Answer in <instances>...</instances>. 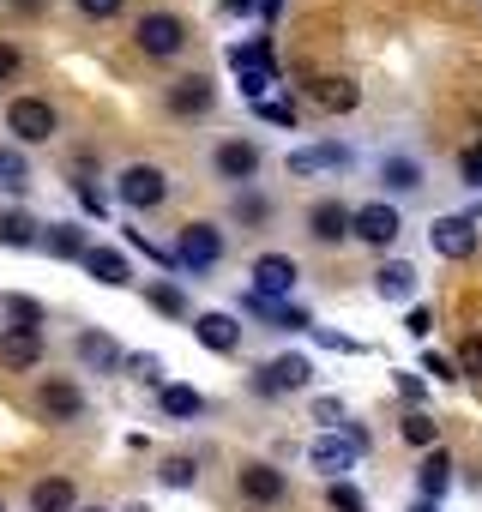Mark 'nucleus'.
I'll use <instances>...</instances> for the list:
<instances>
[{
	"label": "nucleus",
	"mask_w": 482,
	"mask_h": 512,
	"mask_svg": "<svg viewBox=\"0 0 482 512\" xmlns=\"http://www.w3.org/2000/svg\"><path fill=\"white\" fill-rule=\"evenodd\" d=\"M31 512H79V488L67 476H49L31 488Z\"/></svg>",
	"instance_id": "obj_21"
},
{
	"label": "nucleus",
	"mask_w": 482,
	"mask_h": 512,
	"mask_svg": "<svg viewBox=\"0 0 482 512\" xmlns=\"http://www.w3.org/2000/svg\"><path fill=\"white\" fill-rule=\"evenodd\" d=\"M145 296H151V308H157V314H169V320H187V296H181V284L157 278V284H145Z\"/></svg>",
	"instance_id": "obj_29"
},
{
	"label": "nucleus",
	"mask_w": 482,
	"mask_h": 512,
	"mask_svg": "<svg viewBox=\"0 0 482 512\" xmlns=\"http://www.w3.org/2000/svg\"><path fill=\"white\" fill-rule=\"evenodd\" d=\"M308 235L326 241V247H332V241H350V235H356V211H350L344 199H314V205H308Z\"/></svg>",
	"instance_id": "obj_13"
},
{
	"label": "nucleus",
	"mask_w": 482,
	"mask_h": 512,
	"mask_svg": "<svg viewBox=\"0 0 482 512\" xmlns=\"http://www.w3.org/2000/svg\"><path fill=\"white\" fill-rule=\"evenodd\" d=\"M416 290H422V278H416L410 260H386V266L374 272V296H380V302H416Z\"/></svg>",
	"instance_id": "obj_18"
},
{
	"label": "nucleus",
	"mask_w": 482,
	"mask_h": 512,
	"mask_svg": "<svg viewBox=\"0 0 482 512\" xmlns=\"http://www.w3.org/2000/svg\"><path fill=\"white\" fill-rule=\"evenodd\" d=\"M410 512H434V500H416V506H410Z\"/></svg>",
	"instance_id": "obj_51"
},
{
	"label": "nucleus",
	"mask_w": 482,
	"mask_h": 512,
	"mask_svg": "<svg viewBox=\"0 0 482 512\" xmlns=\"http://www.w3.org/2000/svg\"><path fill=\"white\" fill-rule=\"evenodd\" d=\"M314 344H326V350H356L350 338H338V332H314Z\"/></svg>",
	"instance_id": "obj_49"
},
{
	"label": "nucleus",
	"mask_w": 482,
	"mask_h": 512,
	"mask_svg": "<svg viewBox=\"0 0 482 512\" xmlns=\"http://www.w3.org/2000/svg\"><path fill=\"white\" fill-rule=\"evenodd\" d=\"M127 368H133V374H139V380H145V386H157V392H163V386H169V380H163V362H157V356H133V362H127Z\"/></svg>",
	"instance_id": "obj_38"
},
{
	"label": "nucleus",
	"mask_w": 482,
	"mask_h": 512,
	"mask_svg": "<svg viewBox=\"0 0 482 512\" xmlns=\"http://www.w3.org/2000/svg\"><path fill=\"white\" fill-rule=\"evenodd\" d=\"M223 61H229L235 73H260V67H272V43H266V37H248V43H229V49H223Z\"/></svg>",
	"instance_id": "obj_26"
},
{
	"label": "nucleus",
	"mask_w": 482,
	"mask_h": 512,
	"mask_svg": "<svg viewBox=\"0 0 482 512\" xmlns=\"http://www.w3.org/2000/svg\"><path fill=\"white\" fill-rule=\"evenodd\" d=\"M19 67H25V61H19V49H13V43H0V79H13Z\"/></svg>",
	"instance_id": "obj_46"
},
{
	"label": "nucleus",
	"mask_w": 482,
	"mask_h": 512,
	"mask_svg": "<svg viewBox=\"0 0 482 512\" xmlns=\"http://www.w3.org/2000/svg\"><path fill=\"white\" fill-rule=\"evenodd\" d=\"M458 374L482 380V332H476V338H464V350H458Z\"/></svg>",
	"instance_id": "obj_37"
},
{
	"label": "nucleus",
	"mask_w": 482,
	"mask_h": 512,
	"mask_svg": "<svg viewBox=\"0 0 482 512\" xmlns=\"http://www.w3.org/2000/svg\"><path fill=\"white\" fill-rule=\"evenodd\" d=\"M193 338L205 344V350H217V356H235L241 350V326H235V314H193Z\"/></svg>",
	"instance_id": "obj_15"
},
{
	"label": "nucleus",
	"mask_w": 482,
	"mask_h": 512,
	"mask_svg": "<svg viewBox=\"0 0 482 512\" xmlns=\"http://www.w3.org/2000/svg\"><path fill=\"white\" fill-rule=\"evenodd\" d=\"M133 43H139V55L169 61V55H181V49H187V25H181L175 13H145V19L133 25Z\"/></svg>",
	"instance_id": "obj_5"
},
{
	"label": "nucleus",
	"mask_w": 482,
	"mask_h": 512,
	"mask_svg": "<svg viewBox=\"0 0 482 512\" xmlns=\"http://www.w3.org/2000/svg\"><path fill=\"white\" fill-rule=\"evenodd\" d=\"M362 446H368V434H362V428H332V434H320V440L308 446V464H314L320 476L344 482V470L362 458Z\"/></svg>",
	"instance_id": "obj_1"
},
{
	"label": "nucleus",
	"mask_w": 482,
	"mask_h": 512,
	"mask_svg": "<svg viewBox=\"0 0 482 512\" xmlns=\"http://www.w3.org/2000/svg\"><path fill=\"white\" fill-rule=\"evenodd\" d=\"M0 512H7V500H0Z\"/></svg>",
	"instance_id": "obj_54"
},
{
	"label": "nucleus",
	"mask_w": 482,
	"mask_h": 512,
	"mask_svg": "<svg viewBox=\"0 0 482 512\" xmlns=\"http://www.w3.org/2000/svg\"><path fill=\"white\" fill-rule=\"evenodd\" d=\"M79 362H91V368H115V362H121V344H115L109 332H79Z\"/></svg>",
	"instance_id": "obj_27"
},
{
	"label": "nucleus",
	"mask_w": 482,
	"mask_h": 512,
	"mask_svg": "<svg viewBox=\"0 0 482 512\" xmlns=\"http://www.w3.org/2000/svg\"><path fill=\"white\" fill-rule=\"evenodd\" d=\"M217 260H223V229H217V223H187L181 241H175V266L199 278V272H211Z\"/></svg>",
	"instance_id": "obj_4"
},
{
	"label": "nucleus",
	"mask_w": 482,
	"mask_h": 512,
	"mask_svg": "<svg viewBox=\"0 0 482 512\" xmlns=\"http://www.w3.org/2000/svg\"><path fill=\"white\" fill-rule=\"evenodd\" d=\"M404 440H410V446H440V422H434L428 410H410V416H404Z\"/></svg>",
	"instance_id": "obj_31"
},
{
	"label": "nucleus",
	"mask_w": 482,
	"mask_h": 512,
	"mask_svg": "<svg viewBox=\"0 0 482 512\" xmlns=\"http://www.w3.org/2000/svg\"><path fill=\"white\" fill-rule=\"evenodd\" d=\"M0 362L13 374H31L43 362V332L37 326H0Z\"/></svg>",
	"instance_id": "obj_14"
},
{
	"label": "nucleus",
	"mask_w": 482,
	"mask_h": 512,
	"mask_svg": "<svg viewBox=\"0 0 482 512\" xmlns=\"http://www.w3.org/2000/svg\"><path fill=\"white\" fill-rule=\"evenodd\" d=\"M37 410H43L49 422H79V416H85V392H79L73 380H49V386L37 392Z\"/></svg>",
	"instance_id": "obj_19"
},
{
	"label": "nucleus",
	"mask_w": 482,
	"mask_h": 512,
	"mask_svg": "<svg viewBox=\"0 0 482 512\" xmlns=\"http://www.w3.org/2000/svg\"><path fill=\"white\" fill-rule=\"evenodd\" d=\"M79 13H85V19H115L121 0H79Z\"/></svg>",
	"instance_id": "obj_43"
},
{
	"label": "nucleus",
	"mask_w": 482,
	"mask_h": 512,
	"mask_svg": "<svg viewBox=\"0 0 482 512\" xmlns=\"http://www.w3.org/2000/svg\"><path fill=\"white\" fill-rule=\"evenodd\" d=\"M458 169H464V181H470V187H482V145H470V151L458 157Z\"/></svg>",
	"instance_id": "obj_42"
},
{
	"label": "nucleus",
	"mask_w": 482,
	"mask_h": 512,
	"mask_svg": "<svg viewBox=\"0 0 482 512\" xmlns=\"http://www.w3.org/2000/svg\"><path fill=\"white\" fill-rule=\"evenodd\" d=\"M380 181H386V193L404 199V193L422 187V163H416V157H386V163H380Z\"/></svg>",
	"instance_id": "obj_25"
},
{
	"label": "nucleus",
	"mask_w": 482,
	"mask_h": 512,
	"mask_svg": "<svg viewBox=\"0 0 482 512\" xmlns=\"http://www.w3.org/2000/svg\"><path fill=\"white\" fill-rule=\"evenodd\" d=\"M0 187H7V193H25L31 187V169H25V157L13 145H0Z\"/></svg>",
	"instance_id": "obj_30"
},
{
	"label": "nucleus",
	"mask_w": 482,
	"mask_h": 512,
	"mask_svg": "<svg viewBox=\"0 0 482 512\" xmlns=\"http://www.w3.org/2000/svg\"><path fill=\"white\" fill-rule=\"evenodd\" d=\"M43 247L55 253V260H85V253H91L79 223H49V229H43Z\"/></svg>",
	"instance_id": "obj_24"
},
{
	"label": "nucleus",
	"mask_w": 482,
	"mask_h": 512,
	"mask_svg": "<svg viewBox=\"0 0 482 512\" xmlns=\"http://www.w3.org/2000/svg\"><path fill=\"white\" fill-rule=\"evenodd\" d=\"M163 103H169V115H181V121H187V115H211L217 91H211V79H199V73H193V79H175Z\"/></svg>",
	"instance_id": "obj_16"
},
{
	"label": "nucleus",
	"mask_w": 482,
	"mask_h": 512,
	"mask_svg": "<svg viewBox=\"0 0 482 512\" xmlns=\"http://www.w3.org/2000/svg\"><path fill=\"white\" fill-rule=\"evenodd\" d=\"M85 272H91L103 290H121V284H133V278H127V253H115V247H91V253H85Z\"/></svg>",
	"instance_id": "obj_20"
},
{
	"label": "nucleus",
	"mask_w": 482,
	"mask_h": 512,
	"mask_svg": "<svg viewBox=\"0 0 482 512\" xmlns=\"http://www.w3.org/2000/svg\"><path fill=\"white\" fill-rule=\"evenodd\" d=\"M416 488H422V500H440V494L452 488V452L434 446V452L422 458V470H416Z\"/></svg>",
	"instance_id": "obj_22"
},
{
	"label": "nucleus",
	"mask_w": 482,
	"mask_h": 512,
	"mask_svg": "<svg viewBox=\"0 0 482 512\" xmlns=\"http://www.w3.org/2000/svg\"><path fill=\"white\" fill-rule=\"evenodd\" d=\"M254 115H260L266 127H296V103H278V97H266Z\"/></svg>",
	"instance_id": "obj_36"
},
{
	"label": "nucleus",
	"mask_w": 482,
	"mask_h": 512,
	"mask_svg": "<svg viewBox=\"0 0 482 512\" xmlns=\"http://www.w3.org/2000/svg\"><path fill=\"white\" fill-rule=\"evenodd\" d=\"M308 91H314V103L332 109V115H350V109L362 103V85L344 79V73H320V79H308Z\"/></svg>",
	"instance_id": "obj_17"
},
{
	"label": "nucleus",
	"mask_w": 482,
	"mask_h": 512,
	"mask_svg": "<svg viewBox=\"0 0 482 512\" xmlns=\"http://www.w3.org/2000/svg\"><path fill=\"white\" fill-rule=\"evenodd\" d=\"M326 500H332V512H368V500H362V488H356V482H332V488H326Z\"/></svg>",
	"instance_id": "obj_35"
},
{
	"label": "nucleus",
	"mask_w": 482,
	"mask_h": 512,
	"mask_svg": "<svg viewBox=\"0 0 482 512\" xmlns=\"http://www.w3.org/2000/svg\"><path fill=\"white\" fill-rule=\"evenodd\" d=\"M254 7H266V0H223V13H229V19H241V13H254Z\"/></svg>",
	"instance_id": "obj_47"
},
{
	"label": "nucleus",
	"mask_w": 482,
	"mask_h": 512,
	"mask_svg": "<svg viewBox=\"0 0 482 512\" xmlns=\"http://www.w3.org/2000/svg\"><path fill=\"white\" fill-rule=\"evenodd\" d=\"M284 488H290V482H284L278 464H241V470H235V494L248 500V506H278Z\"/></svg>",
	"instance_id": "obj_9"
},
{
	"label": "nucleus",
	"mask_w": 482,
	"mask_h": 512,
	"mask_svg": "<svg viewBox=\"0 0 482 512\" xmlns=\"http://www.w3.org/2000/svg\"><path fill=\"white\" fill-rule=\"evenodd\" d=\"M235 85H241V97H248L254 109L266 103V91L278 85V67H260V73H235Z\"/></svg>",
	"instance_id": "obj_32"
},
{
	"label": "nucleus",
	"mask_w": 482,
	"mask_h": 512,
	"mask_svg": "<svg viewBox=\"0 0 482 512\" xmlns=\"http://www.w3.org/2000/svg\"><path fill=\"white\" fill-rule=\"evenodd\" d=\"M55 127H61V115L49 109V97H13V103H7V133H13L19 145H49Z\"/></svg>",
	"instance_id": "obj_2"
},
{
	"label": "nucleus",
	"mask_w": 482,
	"mask_h": 512,
	"mask_svg": "<svg viewBox=\"0 0 482 512\" xmlns=\"http://www.w3.org/2000/svg\"><path fill=\"white\" fill-rule=\"evenodd\" d=\"M0 308L13 314V326H37V332H43V302H31V296H7Z\"/></svg>",
	"instance_id": "obj_34"
},
{
	"label": "nucleus",
	"mask_w": 482,
	"mask_h": 512,
	"mask_svg": "<svg viewBox=\"0 0 482 512\" xmlns=\"http://www.w3.org/2000/svg\"><path fill=\"white\" fill-rule=\"evenodd\" d=\"M356 157H350V145H338V139H320V145H296L290 151V175L296 181H308V175H326V169H350Z\"/></svg>",
	"instance_id": "obj_10"
},
{
	"label": "nucleus",
	"mask_w": 482,
	"mask_h": 512,
	"mask_svg": "<svg viewBox=\"0 0 482 512\" xmlns=\"http://www.w3.org/2000/svg\"><path fill=\"white\" fill-rule=\"evenodd\" d=\"M211 169H217V181L248 187V181L260 175V145H254V139H223V145L211 151Z\"/></svg>",
	"instance_id": "obj_8"
},
{
	"label": "nucleus",
	"mask_w": 482,
	"mask_h": 512,
	"mask_svg": "<svg viewBox=\"0 0 482 512\" xmlns=\"http://www.w3.org/2000/svg\"><path fill=\"white\" fill-rule=\"evenodd\" d=\"M398 235H404V217H398V205H392V199L356 205V241H368V247H392Z\"/></svg>",
	"instance_id": "obj_11"
},
{
	"label": "nucleus",
	"mask_w": 482,
	"mask_h": 512,
	"mask_svg": "<svg viewBox=\"0 0 482 512\" xmlns=\"http://www.w3.org/2000/svg\"><path fill=\"white\" fill-rule=\"evenodd\" d=\"M314 422H326V434L344 428V404H338V398H314Z\"/></svg>",
	"instance_id": "obj_39"
},
{
	"label": "nucleus",
	"mask_w": 482,
	"mask_h": 512,
	"mask_svg": "<svg viewBox=\"0 0 482 512\" xmlns=\"http://www.w3.org/2000/svg\"><path fill=\"white\" fill-rule=\"evenodd\" d=\"M115 193H121L127 211H157V205L169 199V175H163L157 163H127L121 181H115Z\"/></svg>",
	"instance_id": "obj_3"
},
{
	"label": "nucleus",
	"mask_w": 482,
	"mask_h": 512,
	"mask_svg": "<svg viewBox=\"0 0 482 512\" xmlns=\"http://www.w3.org/2000/svg\"><path fill=\"white\" fill-rule=\"evenodd\" d=\"M422 374H434V380H458V368H452L440 350H422Z\"/></svg>",
	"instance_id": "obj_40"
},
{
	"label": "nucleus",
	"mask_w": 482,
	"mask_h": 512,
	"mask_svg": "<svg viewBox=\"0 0 482 512\" xmlns=\"http://www.w3.org/2000/svg\"><path fill=\"white\" fill-rule=\"evenodd\" d=\"M157 404H163V416H175V422L205 416V392H199V386H163V392H157Z\"/></svg>",
	"instance_id": "obj_23"
},
{
	"label": "nucleus",
	"mask_w": 482,
	"mask_h": 512,
	"mask_svg": "<svg viewBox=\"0 0 482 512\" xmlns=\"http://www.w3.org/2000/svg\"><path fill=\"white\" fill-rule=\"evenodd\" d=\"M302 284V266L290 260V253H260L254 260V296L260 302H290Z\"/></svg>",
	"instance_id": "obj_6"
},
{
	"label": "nucleus",
	"mask_w": 482,
	"mask_h": 512,
	"mask_svg": "<svg viewBox=\"0 0 482 512\" xmlns=\"http://www.w3.org/2000/svg\"><path fill=\"white\" fill-rule=\"evenodd\" d=\"M127 512H151V506H145V500H139V506H127Z\"/></svg>",
	"instance_id": "obj_52"
},
{
	"label": "nucleus",
	"mask_w": 482,
	"mask_h": 512,
	"mask_svg": "<svg viewBox=\"0 0 482 512\" xmlns=\"http://www.w3.org/2000/svg\"><path fill=\"white\" fill-rule=\"evenodd\" d=\"M79 512H109V506H79Z\"/></svg>",
	"instance_id": "obj_53"
},
{
	"label": "nucleus",
	"mask_w": 482,
	"mask_h": 512,
	"mask_svg": "<svg viewBox=\"0 0 482 512\" xmlns=\"http://www.w3.org/2000/svg\"><path fill=\"white\" fill-rule=\"evenodd\" d=\"M428 247L440 260H470L476 253V217H434L428 223Z\"/></svg>",
	"instance_id": "obj_12"
},
{
	"label": "nucleus",
	"mask_w": 482,
	"mask_h": 512,
	"mask_svg": "<svg viewBox=\"0 0 482 512\" xmlns=\"http://www.w3.org/2000/svg\"><path fill=\"white\" fill-rule=\"evenodd\" d=\"M73 193H79V205H85V211H91V217L103 223V193H97L91 181H73Z\"/></svg>",
	"instance_id": "obj_41"
},
{
	"label": "nucleus",
	"mask_w": 482,
	"mask_h": 512,
	"mask_svg": "<svg viewBox=\"0 0 482 512\" xmlns=\"http://www.w3.org/2000/svg\"><path fill=\"white\" fill-rule=\"evenodd\" d=\"M314 386V362L308 356H272L266 368H260V380H254V392H266V398H278V392H308Z\"/></svg>",
	"instance_id": "obj_7"
},
{
	"label": "nucleus",
	"mask_w": 482,
	"mask_h": 512,
	"mask_svg": "<svg viewBox=\"0 0 482 512\" xmlns=\"http://www.w3.org/2000/svg\"><path fill=\"white\" fill-rule=\"evenodd\" d=\"M157 476H163V488H193V482H199V464H193V458H163Z\"/></svg>",
	"instance_id": "obj_33"
},
{
	"label": "nucleus",
	"mask_w": 482,
	"mask_h": 512,
	"mask_svg": "<svg viewBox=\"0 0 482 512\" xmlns=\"http://www.w3.org/2000/svg\"><path fill=\"white\" fill-rule=\"evenodd\" d=\"M398 392H404V398H410V404H416V398H422V392H428V380H422V368H416V374H398Z\"/></svg>",
	"instance_id": "obj_45"
},
{
	"label": "nucleus",
	"mask_w": 482,
	"mask_h": 512,
	"mask_svg": "<svg viewBox=\"0 0 482 512\" xmlns=\"http://www.w3.org/2000/svg\"><path fill=\"white\" fill-rule=\"evenodd\" d=\"M260 13H266V19H278V13H284V0H266V7H260Z\"/></svg>",
	"instance_id": "obj_50"
},
{
	"label": "nucleus",
	"mask_w": 482,
	"mask_h": 512,
	"mask_svg": "<svg viewBox=\"0 0 482 512\" xmlns=\"http://www.w3.org/2000/svg\"><path fill=\"white\" fill-rule=\"evenodd\" d=\"M404 332H410V338H428V332H434V314H428V308H410Z\"/></svg>",
	"instance_id": "obj_44"
},
{
	"label": "nucleus",
	"mask_w": 482,
	"mask_h": 512,
	"mask_svg": "<svg viewBox=\"0 0 482 512\" xmlns=\"http://www.w3.org/2000/svg\"><path fill=\"white\" fill-rule=\"evenodd\" d=\"M235 211L248 217V223H260V217H266V205H260V199H235Z\"/></svg>",
	"instance_id": "obj_48"
},
{
	"label": "nucleus",
	"mask_w": 482,
	"mask_h": 512,
	"mask_svg": "<svg viewBox=\"0 0 482 512\" xmlns=\"http://www.w3.org/2000/svg\"><path fill=\"white\" fill-rule=\"evenodd\" d=\"M0 241H7V247H37L43 229L31 223V211H0Z\"/></svg>",
	"instance_id": "obj_28"
}]
</instances>
